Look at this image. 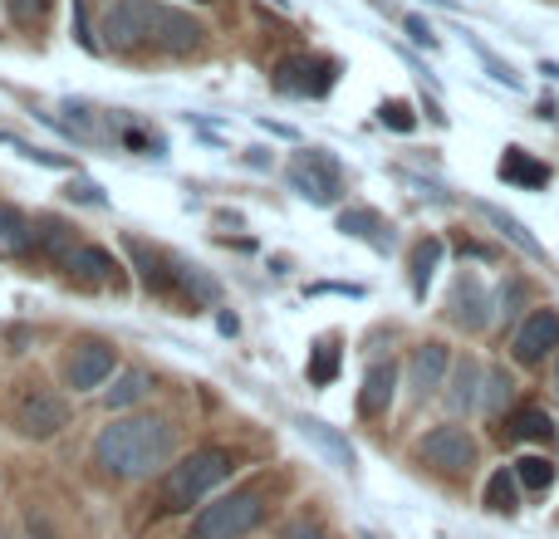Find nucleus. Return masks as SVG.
Wrapping results in <instances>:
<instances>
[{
  "label": "nucleus",
  "instance_id": "1",
  "mask_svg": "<svg viewBox=\"0 0 559 539\" xmlns=\"http://www.w3.org/2000/svg\"><path fill=\"white\" fill-rule=\"evenodd\" d=\"M104 49L114 55H138V49H163V55H197L212 29L192 15V10L163 5V0H114L104 10Z\"/></svg>",
  "mask_w": 559,
  "mask_h": 539
},
{
  "label": "nucleus",
  "instance_id": "2",
  "mask_svg": "<svg viewBox=\"0 0 559 539\" xmlns=\"http://www.w3.org/2000/svg\"><path fill=\"white\" fill-rule=\"evenodd\" d=\"M173 452H177V427L153 412L114 417V422L94 436V462L104 466L114 481H138V476L167 471Z\"/></svg>",
  "mask_w": 559,
  "mask_h": 539
},
{
  "label": "nucleus",
  "instance_id": "3",
  "mask_svg": "<svg viewBox=\"0 0 559 539\" xmlns=\"http://www.w3.org/2000/svg\"><path fill=\"white\" fill-rule=\"evenodd\" d=\"M123 251H128V261H133V270H138V279H143L147 295L167 299V304L206 309V304H216V299H222V285H216L202 265L182 261V255L163 251V245H147V241H138V236H123Z\"/></svg>",
  "mask_w": 559,
  "mask_h": 539
},
{
  "label": "nucleus",
  "instance_id": "4",
  "mask_svg": "<svg viewBox=\"0 0 559 539\" xmlns=\"http://www.w3.org/2000/svg\"><path fill=\"white\" fill-rule=\"evenodd\" d=\"M236 476V452L231 446H197L192 456H182L177 466H167L153 486V511L157 515H182L192 505H202L212 491H222Z\"/></svg>",
  "mask_w": 559,
  "mask_h": 539
},
{
  "label": "nucleus",
  "instance_id": "5",
  "mask_svg": "<svg viewBox=\"0 0 559 539\" xmlns=\"http://www.w3.org/2000/svg\"><path fill=\"white\" fill-rule=\"evenodd\" d=\"M0 417H5V427L15 436H25V442H49V436H59L69 427V397L59 393V387H49L45 378L25 373L5 387Z\"/></svg>",
  "mask_w": 559,
  "mask_h": 539
},
{
  "label": "nucleus",
  "instance_id": "6",
  "mask_svg": "<svg viewBox=\"0 0 559 539\" xmlns=\"http://www.w3.org/2000/svg\"><path fill=\"white\" fill-rule=\"evenodd\" d=\"M265 511H271V486L265 481L236 486V491L216 495L212 505H202V511L192 515L187 539H246L265 520Z\"/></svg>",
  "mask_w": 559,
  "mask_h": 539
},
{
  "label": "nucleus",
  "instance_id": "7",
  "mask_svg": "<svg viewBox=\"0 0 559 539\" xmlns=\"http://www.w3.org/2000/svg\"><path fill=\"white\" fill-rule=\"evenodd\" d=\"M417 462L437 476H456L462 481V476H472L481 466V446H476V436L462 422H442L417 436Z\"/></svg>",
  "mask_w": 559,
  "mask_h": 539
},
{
  "label": "nucleus",
  "instance_id": "8",
  "mask_svg": "<svg viewBox=\"0 0 559 539\" xmlns=\"http://www.w3.org/2000/svg\"><path fill=\"white\" fill-rule=\"evenodd\" d=\"M285 182L295 196H305L309 206H334L344 196V167L324 147H299L285 167Z\"/></svg>",
  "mask_w": 559,
  "mask_h": 539
},
{
  "label": "nucleus",
  "instance_id": "9",
  "mask_svg": "<svg viewBox=\"0 0 559 539\" xmlns=\"http://www.w3.org/2000/svg\"><path fill=\"white\" fill-rule=\"evenodd\" d=\"M114 373H118V348L98 334L74 338L64 348V358H59V378H64L69 393H98Z\"/></svg>",
  "mask_w": 559,
  "mask_h": 539
},
{
  "label": "nucleus",
  "instance_id": "10",
  "mask_svg": "<svg viewBox=\"0 0 559 539\" xmlns=\"http://www.w3.org/2000/svg\"><path fill=\"white\" fill-rule=\"evenodd\" d=\"M447 324H456L462 334H486V328L496 324V295L486 289L481 275H472V270H462V275L452 279V289H447Z\"/></svg>",
  "mask_w": 559,
  "mask_h": 539
},
{
  "label": "nucleus",
  "instance_id": "11",
  "mask_svg": "<svg viewBox=\"0 0 559 539\" xmlns=\"http://www.w3.org/2000/svg\"><path fill=\"white\" fill-rule=\"evenodd\" d=\"M271 84L289 98H324L338 84V64L324 55H285L271 69Z\"/></svg>",
  "mask_w": 559,
  "mask_h": 539
},
{
  "label": "nucleus",
  "instance_id": "12",
  "mask_svg": "<svg viewBox=\"0 0 559 539\" xmlns=\"http://www.w3.org/2000/svg\"><path fill=\"white\" fill-rule=\"evenodd\" d=\"M447 373H452V348L442 338H423V344L407 354V403L427 407L432 397H442Z\"/></svg>",
  "mask_w": 559,
  "mask_h": 539
},
{
  "label": "nucleus",
  "instance_id": "13",
  "mask_svg": "<svg viewBox=\"0 0 559 539\" xmlns=\"http://www.w3.org/2000/svg\"><path fill=\"white\" fill-rule=\"evenodd\" d=\"M559 354V309H531V314L515 324V338H511V358L521 368H540L545 358Z\"/></svg>",
  "mask_w": 559,
  "mask_h": 539
},
{
  "label": "nucleus",
  "instance_id": "14",
  "mask_svg": "<svg viewBox=\"0 0 559 539\" xmlns=\"http://www.w3.org/2000/svg\"><path fill=\"white\" fill-rule=\"evenodd\" d=\"M64 270L79 289H123L128 275H123V261H114V251L104 245H84L79 241L74 251L64 255Z\"/></svg>",
  "mask_w": 559,
  "mask_h": 539
},
{
  "label": "nucleus",
  "instance_id": "15",
  "mask_svg": "<svg viewBox=\"0 0 559 539\" xmlns=\"http://www.w3.org/2000/svg\"><path fill=\"white\" fill-rule=\"evenodd\" d=\"M397 383H403L397 358H373L364 373V387H358V417H368V422L388 417V407H393V397H397Z\"/></svg>",
  "mask_w": 559,
  "mask_h": 539
},
{
  "label": "nucleus",
  "instance_id": "16",
  "mask_svg": "<svg viewBox=\"0 0 559 539\" xmlns=\"http://www.w3.org/2000/svg\"><path fill=\"white\" fill-rule=\"evenodd\" d=\"M481 373L486 368L476 358H452V373H447V387H442V403L452 412V422L476 412V397H481Z\"/></svg>",
  "mask_w": 559,
  "mask_h": 539
},
{
  "label": "nucleus",
  "instance_id": "17",
  "mask_svg": "<svg viewBox=\"0 0 559 539\" xmlns=\"http://www.w3.org/2000/svg\"><path fill=\"white\" fill-rule=\"evenodd\" d=\"M501 436L515 446H555V417L535 403H515V412L501 422Z\"/></svg>",
  "mask_w": 559,
  "mask_h": 539
},
{
  "label": "nucleus",
  "instance_id": "18",
  "mask_svg": "<svg viewBox=\"0 0 559 539\" xmlns=\"http://www.w3.org/2000/svg\"><path fill=\"white\" fill-rule=\"evenodd\" d=\"M338 231L354 236V241H364V245H373L378 255H388L397 245L393 221H388V216H378L373 206H348V212H338Z\"/></svg>",
  "mask_w": 559,
  "mask_h": 539
},
{
  "label": "nucleus",
  "instance_id": "19",
  "mask_svg": "<svg viewBox=\"0 0 559 539\" xmlns=\"http://www.w3.org/2000/svg\"><path fill=\"white\" fill-rule=\"evenodd\" d=\"M108 137H114L118 147H128V153H138V157H167V137L157 133L153 123L133 118V113H108Z\"/></svg>",
  "mask_w": 559,
  "mask_h": 539
},
{
  "label": "nucleus",
  "instance_id": "20",
  "mask_svg": "<svg viewBox=\"0 0 559 539\" xmlns=\"http://www.w3.org/2000/svg\"><path fill=\"white\" fill-rule=\"evenodd\" d=\"M476 412L486 417V422H506V417L515 412V378L511 368H486L481 373V397H476Z\"/></svg>",
  "mask_w": 559,
  "mask_h": 539
},
{
  "label": "nucleus",
  "instance_id": "21",
  "mask_svg": "<svg viewBox=\"0 0 559 539\" xmlns=\"http://www.w3.org/2000/svg\"><path fill=\"white\" fill-rule=\"evenodd\" d=\"M476 212H481V216H486V226H496V231H501L511 245H521V251L531 255L535 265H550V251H545V245L535 241V231H531V226H525V221H515V216L506 212V206H496V202H476Z\"/></svg>",
  "mask_w": 559,
  "mask_h": 539
},
{
  "label": "nucleus",
  "instance_id": "22",
  "mask_svg": "<svg viewBox=\"0 0 559 539\" xmlns=\"http://www.w3.org/2000/svg\"><path fill=\"white\" fill-rule=\"evenodd\" d=\"M496 172H501L506 187H531V192H545V187H550V167H545L540 157H531L525 147H506Z\"/></svg>",
  "mask_w": 559,
  "mask_h": 539
},
{
  "label": "nucleus",
  "instance_id": "23",
  "mask_svg": "<svg viewBox=\"0 0 559 539\" xmlns=\"http://www.w3.org/2000/svg\"><path fill=\"white\" fill-rule=\"evenodd\" d=\"M442 261H447V245L437 241V236H423V241L413 245V255H407V289H413V299H427L432 275Z\"/></svg>",
  "mask_w": 559,
  "mask_h": 539
},
{
  "label": "nucleus",
  "instance_id": "24",
  "mask_svg": "<svg viewBox=\"0 0 559 539\" xmlns=\"http://www.w3.org/2000/svg\"><path fill=\"white\" fill-rule=\"evenodd\" d=\"M295 427H299V436H309V442L319 446V452L329 456V462L338 466V471H354L358 466V456H354V446L344 442V436L334 432L329 422H319V417H295Z\"/></svg>",
  "mask_w": 559,
  "mask_h": 539
},
{
  "label": "nucleus",
  "instance_id": "25",
  "mask_svg": "<svg viewBox=\"0 0 559 539\" xmlns=\"http://www.w3.org/2000/svg\"><path fill=\"white\" fill-rule=\"evenodd\" d=\"M521 501H525V491H521V481H515V471H511V466H496V471L486 476L481 505L491 515H515V511H521Z\"/></svg>",
  "mask_w": 559,
  "mask_h": 539
},
{
  "label": "nucleus",
  "instance_id": "26",
  "mask_svg": "<svg viewBox=\"0 0 559 539\" xmlns=\"http://www.w3.org/2000/svg\"><path fill=\"white\" fill-rule=\"evenodd\" d=\"M74 226L59 221V216H35V255H45V261L64 265V255L74 251Z\"/></svg>",
  "mask_w": 559,
  "mask_h": 539
},
{
  "label": "nucleus",
  "instance_id": "27",
  "mask_svg": "<svg viewBox=\"0 0 559 539\" xmlns=\"http://www.w3.org/2000/svg\"><path fill=\"white\" fill-rule=\"evenodd\" d=\"M511 471H515V481H521L525 495H545L555 486L559 466H555V456H545V452H521L511 462Z\"/></svg>",
  "mask_w": 559,
  "mask_h": 539
},
{
  "label": "nucleus",
  "instance_id": "28",
  "mask_svg": "<svg viewBox=\"0 0 559 539\" xmlns=\"http://www.w3.org/2000/svg\"><path fill=\"white\" fill-rule=\"evenodd\" d=\"M0 245L10 255H29L35 251V216H25L20 206L0 202Z\"/></svg>",
  "mask_w": 559,
  "mask_h": 539
},
{
  "label": "nucleus",
  "instance_id": "29",
  "mask_svg": "<svg viewBox=\"0 0 559 539\" xmlns=\"http://www.w3.org/2000/svg\"><path fill=\"white\" fill-rule=\"evenodd\" d=\"M338 363H344V348H338V334H324L314 338V348H309V383L314 387H329L338 378Z\"/></svg>",
  "mask_w": 559,
  "mask_h": 539
},
{
  "label": "nucleus",
  "instance_id": "30",
  "mask_svg": "<svg viewBox=\"0 0 559 539\" xmlns=\"http://www.w3.org/2000/svg\"><path fill=\"white\" fill-rule=\"evenodd\" d=\"M147 393H153V373H147V368H123V373L114 378V387H108V407L123 412V407L143 403Z\"/></svg>",
  "mask_w": 559,
  "mask_h": 539
},
{
  "label": "nucleus",
  "instance_id": "31",
  "mask_svg": "<svg viewBox=\"0 0 559 539\" xmlns=\"http://www.w3.org/2000/svg\"><path fill=\"white\" fill-rule=\"evenodd\" d=\"M496 295V324H511V319H521V304H525V279L511 275L501 289H491Z\"/></svg>",
  "mask_w": 559,
  "mask_h": 539
},
{
  "label": "nucleus",
  "instance_id": "32",
  "mask_svg": "<svg viewBox=\"0 0 559 539\" xmlns=\"http://www.w3.org/2000/svg\"><path fill=\"white\" fill-rule=\"evenodd\" d=\"M466 45H472V55L481 59V64H486V74H491L496 84H506V88H521V74H515V69L506 64V59L496 55V49H486V45H481V39H476V35H466Z\"/></svg>",
  "mask_w": 559,
  "mask_h": 539
},
{
  "label": "nucleus",
  "instance_id": "33",
  "mask_svg": "<svg viewBox=\"0 0 559 539\" xmlns=\"http://www.w3.org/2000/svg\"><path fill=\"white\" fill-rule=\"evenodd\" d=\"M0 143H5V147H15V153H20V157H29V163H39V167H59V172H69V167H74V163H69V157L49 153V147H35V143H20V137H15V133H0Z\"/></svg>",
  "mask_w": 559,
  "mask_h": 539
},
{
  "label": "nucleus",
  "instance_id": "34",
  "mask_svg": "<svg viewBox=\"0 0 559 539\" xmlns=\"http://www.w3.org/2000/svg\"><path fill=\"white\" fill-rule=\"evenodd\" d=\"M378 118H383V128H393V133H413V128H417V113H413V104H407V98H383Z\"/></svg>",
  "mask_w": 559,
  "mask_h": 539
},
{
  "label": "nucleus",
  "instance_id": "35",
  "mask_svg": "<svg viewBox=\"0 0 559 539\" xmlns=\"http://www.w3.org/2000/svg\"><path fill=\"white\" fill-rule=\"evenodd\" d=\"M49 5H55V0H5V15L15 20V25H45L49 20Z\"/></svg>",
  "mask_w": 559,
  "mask_h": 539
},
{
  "label": "nucleus",
  "instance_id": "36",
  "mask_svg": "<svg viewBox=\"0 0 559 539\" xmlns=\"http://www.w3.org/2000/svg\"><path fill=\"white\" fill-rule=\"evenodd\" d=\"M275 539H334L324 530V525L314 520V515H289L285 525H280V535Z\"/></svg>",
  "mask_w": 559,
  "mask_h": 539
},
{
  "label": "nucleus",
  "instance_id": "37",
  "mask_svg": "<svg viewBox=\"0 0 559 539\" xmlns=\"http://www.w3.org/2000/svg\"><path fill=\"white\" fill-rule=\"evenodd\" d=\"M64 196H69V202H84V206H108L104 187H98V182H88V177H69Z\"/></svg>",
  "mask_w": 559,
  "mask_h": 539
},
{
  "label": "nucleus",
  "instance_id": "38",
  "mask_svg": "<svg viewBox=\"0 0 559 539\" xmlns=\"http://www.w3.org/2000/svg\"><path fill=\"white\" fill-rule=\"evenodd\" d=\"M74 39L88 49V55H98V49H104V39H98V35H94V25H88L84 0H74Z\"/></svg>",
  "mask_w": 559,
  "mask_h": 539
},
{
  "label": "nucleus",
  "instance_id": "39",
  "mask_svg": "<svg viewBox=\"0 0 559 539\" xmlns=\"http://www.w3.org/2000/svg\"><path fill=\"white\" fill-rule=\"evenodd\" d=\"M403 29H407V35H413V45L437 49V35H432V25H427L423 15H407V20H403Z\"/></svg>",
  "mask_w": 559,
  "mask_h": 539
},
{
  "label": "nucleus",
  "instance_id": "40",
  "mask_svg": "<svg viewBox=\"0 0 559 539\" xmlns=\"http://www.w3.org/2000/svg\"><path fill=\"white\" fill-rule=\"evenodd\" d=\"M25 530H29V539H59V530H55V525H49L39 511H29V515H25Z\"/></svg>",
  "mask_w": 559,
  "mask_h": 539
},
{
  "label": "nucleus",
  "instance_id": "41",
  "mask_svg": "<svg viewBox=\"0 0 559 539\" xmlns=\"http://www.w3.org/2000/svg\"><path fill=\"white\" fill-rule=\"evenodd\" d=\"M261 128H265V133H275V137H295V128H285V123H271V118H261Z\"/></svg>",
  "mask_w": 559,
  "mask_h": 539
},
{
  "label": "nucleus",
  "instance_id": "42",
  "mask_svg": "<svg viewBox=\"0 0 559 539\" xmlns=\"http://www.w3.org/2000/svg\"><path fill=\"white\" fill-rule=\"evenodd\" d=\"M216 328H222V334H236L241 324H236V314H222V319H216Z\"/></svg>",
  "mask_w": 559,
  "mask_h": 539
},
{
  "label": "nucleus",
  "instance_id": "43",
  "mask_svg": "<svg viewBox=\"0 0 559 539\" xmlns=\"http://www.w3.org/2000/svg\"><path fill=\"white\" fill-rule=\"evenodd\" d=\"M555 397H559V354H555Z\"/></svg>",
  "mask_w": 559,
  "mask_h": 539
},
{
  "label": "nucleus",
  "instance_id": "44",
  "mask_svg": "<svg viewBox=\"0 0 559 539\" xmlns=\"http://www.w3.org/2000/svg\"><path fill=\"white\" fill-rule=\"evenodd\" d=\"M192 5H212V0H192Z\"/></svg>",
  "mask_w": 559,
  "mask_h": 539
}]
</instances>
